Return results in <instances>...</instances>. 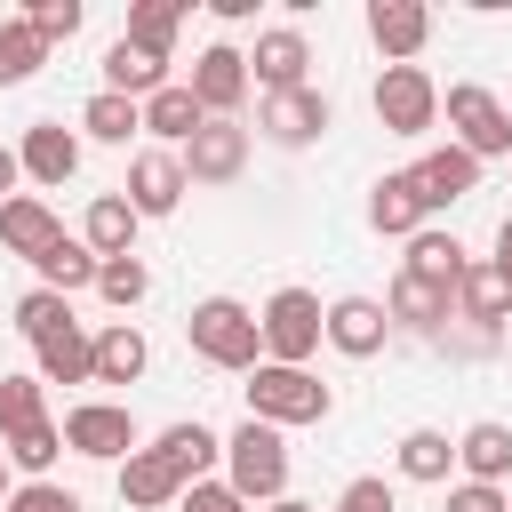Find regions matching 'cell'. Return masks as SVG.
Here are the masks:
<instances>
[{
    "label": "cell",
    "instance_id": "cell-1",
    "mask_svg": "<svg viewBox=\"0 0 512 512\" xmlns=\"http://www.w3.org/2000/svg\"><path fill=\"white\" fill-rule=\"evenodd\" d=\"M184 344H192L208 368H232V376H248V368L264 360V328H256V312H248L240 296H200V304L184 312Z\"/></svg>",
    "mask_w": 512,
    "mask_h": 512
},
{
    "label": "cell",
    "instance_id": "cell-2",
    "mask_svg": "<svg viewBox=\"0 0 512 512\" xmlns=\"http://www.w3.org/2000/svg\"><path fill=\"white\" fill-rule=\"evenodd\" d=\"M328 408H336V392L312 368H280V360H256L248 368V424L288 432V424H328Z\"/></svg>",
    "mask_w": 512,
    "mask_h": 512
},
{
    "label": "cell",
    "instance_id": "cell-3",
    "mask_svg": "<svg viewBox=\"0 0 512 512\" xmlns=\"http://www.w3.org/2000/svg\"><path fill=\"white\" fill-rule=\"evenodd\" d=\"M224 488L256 512V504H280L288 496V440L272 424H240L224 440Z\"/></svg>",
    "mask_w": 512,
    "mask_h": 512
},
{
    "label": "cell",
    "instance_id": "cell-4",
    "mask_svg": "<svg viewBox=\"0 0 512 512\" xmlns=\"http://www.w3.org/2000/svg\"><path fill=\"white\" fill-rule=\"evenodd\" d=\"M440 112H448V144H456V152H472V160H504V152H512V112H504L480 80H456V88L440 96Z\"/></svg>",
    "mask_w": 512,
    "mask_h": 512
},
{
    "label": "cell",
    "instance_id": "cell-5",
    "mask_svg": "<svg viewBox=\"0 0 512 512\" xmlns=\"http://www.w3.org/2000/svg\"><path fill=\"white\" fill-rule=\"evenodd\" d=\"M320 320H328V304L312 296V288H280L264 312H256V328H264V360H280V368H304L328 336H320Z\"/></svg>",
    "mask_w": 512,
    "mask_h": 512
},
{
    "label": "cell",
    "instance_id": "cell-6",
    "mask_svg": "<svg viewBox=\"0 0 512 512\" xmlns=\"http://www.w3.org/2000/svg\"><path fill=\"white\" fill-rule=\"evenodd\" d=\"M376 120H384V136H424L432 120H440V80L424 72V64H384L376 72Z\"/></svg>",
    "mask_w": 512,
    "mask_h": 512
},
{
    "label": "cell",
    "instance_id": "cell-7",
    "mask_svg": "<svg viewBox=\"0 0 512 512\" xmlns=\"http://www.w3.org/2000/svg\"><path fill=\"white\" fill-rule=\"evenodd\" d=\"M328 96L304 80V88H280V96H264L256 104V128H264V144H280V152H304V144H320L328 136Z\"/></svg>",
    "mask_w": 512,
    "mask_h": 512
},
{
    "label": "cell",
    "instance_id": "cell-8",
    "mask_svg": "<svg viewBox=\"0 0 512 512\" xmlns=\"http://www.w3.org/2000/svg\"><path fill=\"white\" fill-rule=\"evenodd\" d=\"M56 432H64V448H72V456H96V464L136 456V416H128L120 400H80Z\"/></svg>",
    "mask_w": 512,
    "mask_h": 512
},
{
    "label": "cell",
    "instance_id": "cell-9",
    "mask_svg": "<svg viewBox=\"0 0 512 512\" xmlns=\"http://www.w3.org/2000/svg\"><path fill=\"white\" fill-rule=\"evenodd\" d=\"M176 168H184V184H240V168H248V128H240V120H200V136L176 152Z\"/></svg>",
    "mask_w": 512,
    "mask_h": 512
},
{
    "label": "cell",
    "instance_id": "cell-10",
    "mask_svg": "<svg viewBox=\"0 0 512 512\" xmlns=\"http://www.w3.org/2000/svg\"><path fill=\"white\" fill-rule=\"evenodd\" d=\"M192 96H200V112L208 120H232L240 104H248V56L232 48V40H216V48H200L192 56V80H184Z\"/></svg>",
    "mask_w": 512,
    "mask_h": 512
},
{
    "label": "cell",
    "instance_id": "cell-11",
    "mask_svg": "<svg viewBox=\"0 0 512 512\" xmlns=\"http://www.w3.org/2000/svg\"><path fill=\"white\" fill-rule=\"evenodd\" d=\"M304 64H312V40H304L296 24H272V32H256V48H248V88H264V96L304 88Z\"/></svg>",
    "mask_w": 512,
    "mask_h": 512
},
{
    "label": "cell",
    "instance_id": "cell-12",
    "mask_svg": "<svg viewBox=\"0 0 512 512\" xmlns=\"http://www.w3.org/2000/svg\"><path fill=\"white\" fill-rule=\"evenodd\" d=\"M416 200H424V216H440V208H456L464 192H480V160L472 152H456V144H432L416 168Z\"/></svg>",
    "mask_w": 512,
    "mask_h": 512
},
{
    "label": "cell",
    "instance_id": "cell-13",
    "mask_svg": "<svg viewBox=\"0 0 512 512\" xmlns=\"http://www.w3.org/2000/svg\"><path fill=\"white\" fill-rule=\"evenodd\" d=\"M192 184H184V168H176V152H136L128 160V184H120V200L136 208V216H176V200H184Z\"/></svg>",
    "mask_w": 512,
    "mask_h": 512
},
{
    "label": "cell",
    "instance_id": "cell-14",
    "mask_svg": "<svg viewBox=\"0 0 512 512\" xmlns=\"http://www.w3.org/2000/svg\"><path fill=\"white\" fill-rule=\"evenodd\" d=\"M320 336H328L344 360H376V352H384V336H392V320H384V304H376V296H336V304H328V320H320Z\"/></svg>",
    "mask_w": 512,
    "mask_h": 512
},
{
    "label": "cell",
    "instance_id": "cell-15",
    "mask_svg": "<svg viewBox=\"0 0 512 512\" xmlns=\"http://www.w3.org/2000/svg\"><path fill=\"white\" fill-rule=\"evenodd\" d=\"M368 40L384 48V64H416V48L432 40V8L424 0H376L368 8Z\"/></svg>",
    "mask_w": 512,
    "mask_h": 512
},
{
    "label": "cell",
    "instance_id": "cell-16",
    "mask_svg": "<svg viewBox=\"0 0 512 512\" xmlns=\"http://www.w3.org/2000/svg\"><path fill=\"white\" fill-rule=\"evenodd\" d=\"M16 160H24L32 184H72V176H80V136H72L64 120H32L24 144H16Z\"/></svg>",
    "mask_w": 512,
    "mask_h": 512
},
{
    "label": "cell",
    "instance_id": "cell-17",
    "mask_svg": "<svg viewBox=\"0 0 512 512\" xmlns=\"http://www.w3.org/2000/svg\"><path fill=\"white\" fill-rule=\"evenodd\" d=\"M64 240V224H56V208L48 200H32V192H16L8 208H0V248L8 256H24V264H40L48 248Z\"/></svg>",
    "mask_w": 512,
    "mask_h": 512
},
{
    "label": "cell",
    "instance_id": "cell-18",
    "mask_svg": "<svg viewBox=\"0 0 512 512\" xmlns=\"http://www.w3.org/2000/svg\"><path fill=\"white\" fill-rule=\"evenodd\" d=\"M448 312H456V296H448V288H432V280H416V272H400V280H392V296H384V320H392V328H408V336L448 328Z\"/></svg>",
    "mask_w": 512,
    "mask_h": 512
},
{
    "label": "cell",
    "instance_id": "cell-19",
    "mask_svg": "<svg viewBox=\"0 0 512 512\" xmlns=\"http://www.w3.org/2000/svg\"><path fill=\"white\" fill-rule=\"evenodd\" d=\"M152 368V344H144V328H128V320H112L96 344H88V384H136Z\"/></svg>",
    "mask_w": 512,
    "mask_h": 512
},
{
    "label": "cell",
    "instance_id": "cell-20",
    "mask_svg": "<svg viewBox=\"0 0 512 512\" xmlns=\"http://www.w3.org/2000/svg\"><path fill=\"white\" fill-rule=\"evenodd\" d=\"M200 120H208V112H200V96H192L184 80H168L160 96H144V136H160V152H184V144L200 136Z\"/></svg>",
    "mask_w": 512,
    "mask_h": 512
},
{
    "label": "cell",
    "instance_id": "cell-21",
    "mask_svg": "<svg viewBox=\"0 0 512 512\" xmlns=\"http://www.w3.org/2000/svg\"><path fill=\"white\" fill-rule=\"evenodd\" d=\"M136 224H144V216H136L120 192H96L88 216H80V240H88L96 264H104V256H136Z\"/></svg>",
    "mask_w": 512,
    "mask_h": 512
},
{
    "label": "cell",
    "instance_id": "cell-22",
    "mask_svg": "<svg viewBox=\"0 0 512 512\" xmlns=\"http://www.w3.org/2000/svg\"><path fill=\"white\" fill-rule=\"evenodd\" d=\"M176 496H184V480L168 472V456H160V448L120 456V504H128V512H160V504H176Z\"/></svg>",
    "mask_w": 512,
    "mask_h": 512
},
{
    "label": "cell",
    "instance_id": "cell-23",
    "mask_svg": "<svg viewBox=\"0 0 512 512\" xmlns=\"http://www.w3.org/2000/svg\"><path fill=\"white\" fill-rule=\"evenodd\" d=\"M368 224L392 232V240H416V232H424V200H416V176H408V168L376 176V192H368Z\"/></svg>",
    "mask_w": 512,
    "mask_h": 512
},
{
    "label": "cell",
    "instance_id": "cell-24",
    "mask_svg": "<svg viewBox=\"0 0 512 512\" xmlns=\"http://www.w3.org/2000/svg\"><path fill=\"white\" fill-rule=\"evenodd\" d=\"M448 320H472V328H504L512 320V288L496 280V264H464V280H456V312Z\"/></svg>",
    "mask_w": 512,
    "mask_h": 512
},
{
    "label": "cell",
    "instance_id": "cell-25",
    "mask_svg": "<svg viewBox=\"0 0 512 512\" xmlns=\"http://www.w3.org/2000/svg\"><path fill=\"white\" fill-rule=\"evenodd\" d=\"M104 88L128 96V104H144V96L168 88V56H144V48H128V40H112V48H104Z\"/></svg>",
    "mask_w": 512,
    "mask_h": 512
},
{
    "label": "cell",
    "instance_id": "cell-26",
    "mask_svg": "<svg viewBox=\"0 0 512 512\" xmlns=\"http://www.w3.org/2000/svg\"><path fill=\"white\" fill-rule=\"evenodd\" d=\"M456 464H464V480H480V488H504V472H512V424H472L464 440H456Z\"/></svg>",
    "mask_w": 512,
    "mask_h": 512
},
{
    "label": "cell",
    "instance_id": "cell-27",
    "mask_svg": "<svg viewBox=\"0 0 512 512\" xmlns=\"http://www.w3.org/2000/svg\"><path fill=\"white\" fill-rule=\"evenodd\" d=\"M152 448H160V456H168V472H176V480H184V488H192V480H208V464H216V456H224V440H216V432H208V424H200V416H192V424H168V432H160V440H152Z\"/></svg>",
    "mask_w": 512,
    "mask_h": 512
},
{
    "label": "cell",
    "instance_id": "cell-28",
    "mask_svg": "<svg viewBox=\"0 0 512 512\" xmlns=\"http://www.w3.org/2000/svg\"><path fill=\"white\" fill-rule=\"evenodd\" d=\"M464 264H472V256H464V240H456V232H416V240H408V264H400V272H416V280H432V288H448V296H456Z\"/></svg>",
    "mask_w": 512,
    "mask_h": 512
},
{
    "label": "cell",
    "instance_id": "cell-29",
    "mask_svg": "<svg viewBox=\"0 0 512 512\" xmlns=\"http://www.w3.org/2000/svg\"><path fill=\"white\" fill-rule=\"evenodd\" d=\"M88 328L72 320V328H56V336H40L32 344V360H40V384H88Z\"/></svg>",
    "mask_w": 512,
    "mask_h": 512
},
{
    "label": "cell",
    "instance_id": "cell-30",
    "mask_svg": "<svg viewBox=\"0 0 512 512\" xmlns=\"http://www.w3.org/2000/svg\"><path fill=\"white\" fill-rule=\"evenodd\" d=\"M448 464H456V440H448V432H432V424L400 432V480H424V488H440V480H448Z\"/></svg>",
    "mask_w": 512,
    "mask_h": 512
},
{
    "label": "cell",
    "instance_id": "cell-31",
    "mask_svg": "<svg viewBox=\"0 0 512 512\" xmlns=\"http://www.w3.org/2000/svg\"><path fill=\"white\" fill-rule=\"evenodd\" d=\"M176 24H184V0H136L120 40L144 48V56H168V48H176Z\"/></svg>",
    "mask_w": 512,
    "mask_h": 512
},
{
    "label": "cell",
    "instance_id": "cell-32",
    "mask_svg": "<svg viewBox=\"0 0 512 512\" xmlns=\"http://www.w3.org/2000/svg\"><path fill=\"white\" fill-rule=\"evenodd\" d=\"M80 128H88L96 144H128V136L144 128V104H128V96H112V88H96V96L80 104Z\"/></svg>",
    "mask_w": 512,
    "mask_h": 512
},
{
    "label": "cell",
    "instance_id": "cell-33",
    "mask_svg": "<svg viewBox=\"0 0 512 512\" xmlns=\"http://www.w3.org/2000/svg\"><path fill=\"white\" fill-rule=\"evenodd\" d=\"M40 288H56V296H80V288H96V256H88V240H56L40 264Z\"/></svg>",
    "mask_w": 512,
    "mask_h": 512
},
{
    "label": "cell",
    "instance_id": "cell-34",
    "mask_svg": "<svg viewBox=\"0 0 512 512\" xmlns=\"http://www.w3.org/2000/svg\"><path fill=\"white\" fill-rule=\"evenodd\" d=\"M40 64H48V40H40L24 16H8V24H0V88H24Z\"/></svg>",
    "mask_w": 512,
    "mask_h": 512
},
{
    "label": "cell",
    "instance_id": "cell-35",
    "mask_svg": "<svg viewBox=\"0 0 512 512\" xmlns=\"http://www.w3.org/2000/svg\"><path fill=\"white\" fill-rule=\"evenodd\" d=\"M48 424V384L40 376H0V440Z\"/></svg>",
    "mask_w": 512,
    "mask_h": 512
},
{
    "label": "cell",
    "instance_id": "cell-36",
    "mask_svg": "<svg viewBox=\"0 0 512 512\" xmlns=\"http://www.w3.org/2000/svg\"><path fill=\"white\" fill-rule=\"evenodd\" d=\"M96 296H104L112 312L144 304V296H152V272H144V256H104V264H96Z\"/></svg>",
    "mask_w": 512,
    "mask_h": 512
},
{
    "label": "cell",
    "instance_id": "cell-37",
    "mask_svg": "<svg viewBox=\"0 0 512 512\" xmlns=\"http://www.w3.org/2000/svg\"><path fill=\"white\" fill-rule=\"evenodd\" d=\"M64 456V432L56 424H32V432H8V448H0V464H16L24 480H48V464Z\"/></svg>",
    "mask_w": 512,
    "mask_h": 512
},
{
    "label": "cell",
    "instance_id": "cell-38",
    "mask_svg": "<svg viewBox=\"0 0 512 512\" xmlns=\"http://www.w3.org/2000/svg\"><path fill=\"white\" fill-rule=\"evenodd\" d=\"M56 328H72V296H56V288L16 296V336H24V344H40V336H56Z\"/></svg>",
    "mask_w": 512,
    "mask_h": 512
},
{
    "label": "cell",
    "instance_id": "cell-39",
    "mask_svg": "<svg viewBox=\"0 0 512 512\" xmlns=\"http://www.w3.org/2000/svg\"><path fill=\"white\" fill-rule=\"evenodd\" d=\"M80 16H88L80 0H32V8H24V24H32L48 48H56V40H72V32H80Z\"/></svg>",
    "mask_w": 512,
    "mask_h": 512
},
{
    "label": "cell",
    "instance_id": "cell-40",
    "mask_svg": "<svg viewBox=\"0 0 512 512\" xmlns=\"http://www.w3.org/2000/svg\"><path fill=\"white\" fill-rule=\"evenodd\" d=\"M0 512H80V496L72 488H56V480H24V488H8V504Z\"/></svg>",
    "mask_w": 512,
    "mask_h": 512
},
{
    "label": "cell",
    "instance_id": "cell-41",
    "mask_svg": "<svg viewBox=\"0 0 512 512\" xmlns=\"http://www.w3.org/2000/svg\"><path fill=\"white\" fill-rule=\"evenodd\" d=\"M176 512H248V504H240L224 480H192V488L176 496Z\"/></svg>",
    "mask_w": 512,
    "mask_h": 512
},
{
    "label": "cell",
    "instance_id": "cell-42",
    "mask_svg": "<svg viewBox=\"0 0 512 512\" xmlns=\"http://www.w3.org/2000/svg\"><path fill=\"white\" fill-rule=\"evenodd\" d=\"M336 512H400V496H392L384 480H352V488L336 496Z\"/></svg>",
    "mask_w": 512,
    "mask_h": 512
},
{
    "label": "cell",
    "instance_id": "cell-43",
    "mask_svg": "<svg viewBox=\"0 0 512 512\" xmlns=\"http://www.w3.org/2000/svg\"><path fill=\"white\" fill-rule=\"evenodd\" d=\"M448 512H504V488H480V480H456V488H448Z\"/></svg>",
    "mask_w": 512,
    "mask_h": 512
},
{
    "label": "cell",
    "instance_id": "cell-44",
    "mask_svg": "<svg viewBox=\"0 0 512 512\" xmlns=\"http://www.w3.org/2000/svg\"><path fill=\"white\" fill-rule=\"evenodd\" d=\"M16 184H24V160H16V144H0V208L16 200Z\"/></svg>",
    "mask_w": 512,
    "mask_h": 512
},
{
    "label": "cell",
    "instance_id": "cell-45",
    "mask_svg": "<svg viewBox=\"0 0 512 512\" xmlns=\"http://www.w3.org/2000/svg\"><path fill=\"white\" fill-rule=\"evenodd\" d=\"M488 264H496V280H504V288H512V216H504V224H496V256H488Z\"/></svg>",
    "mask_w": 512,
    "mask_h": 512
},
{
    "label": "cell",
    "instance_id": "cell-46",
    "mask_svg": "<svg viewBox=\"0 0 512 512\" xmlns=\"http://www.w3.org/2000/svg\"><path fill=\"white\" fill-rule=\"evenodd\" d=\"M264 512H320V504H296V496H280V504H264Z\"/></svg>",
    "mask_w": 512,
    "mask_h": 512
},
{
    "label": "cell",
    "instance_id": "cell-47",
    "mask_svg": "<svg viewBox=\"0 0 512 512\" xmlns=\"http://www.w3.org/2000/svg\"><path fill=\"white\" fill-rule=\"evenodd\" d=\"M0 504H8V464H0Z\"/></svg>",
    "mask_w": 512,
    "mask_h": 512
},
{
    "label": "cell",
    "instance_id": "cell-48",
    "mask_svg": "<svg viewBox=\"0 0 512 512\" xmlns=\"http://www.w3.org/2000/svg\"><path fill=\"white\" fill-rule=\"evenodd\" d=\"M504 512H512V496H504Z\"/></svg>",
    "mask_w": 512,
    "mask_h": 512
},
{
    "label": "cell",
    "instance_id": "cell-49",
    "mask_svg": "<svg viewBox=\"0 0 512 512\" xmlns=\"http://www.w3.org/2000/svg\"><path fill=\"white\" fill-rule=\"evenodd\" d=\"M504 112H512V104H504Z\"/></svg>",
    "mask_w": 512,
    "mask_h": 512
},
{
    "label": "cell",
    "instance_id": "cell-50",
    "mask_svg": "<svg viewBox=\"0 0 512 512\" xmlns=\"http://www.w3.org/2000/svg\"><path fill=\"white\" fill-rule=\"evenodd\" d=\"M504 328H512V320H504Z\"/></svg>",
    "mask_w": 512,
    "mask_h": 512
}]
</instances>
